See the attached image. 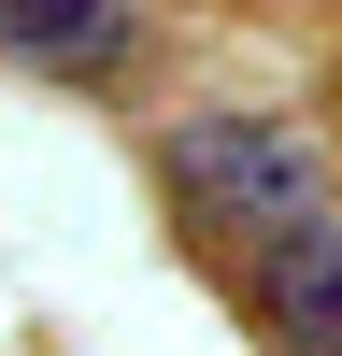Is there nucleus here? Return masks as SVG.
I'll return each instance as SVG.
<instances>
[{"mask_svg":"<svg viewBox=\"0 0 342 356\" xmlns=\"http://www.w3.org/2000/svg\"><path fill=\"white\" fill-rule=\"evenodd\" d=\"M171 200H186V228H214V243H285L300 214H328V171H314L300 129H271V114H186V129L157 143Z\"/></svg>","mask_w":342,"mask_h":356,"instance_id":"f257e3e1","label":"nucleus"},{"mask_svg":"<svg viewBox=\"0 0 342 356\" xmlns=\"http://www.w3.org/2000/svg\"><path fill=\"white\" fill-rule=\"evenodd\" d=\"M0 43L57 86H114L142 57V0H0Z\"/></svg>","mask_w":342,"mask_h":356,"instance_id":"f03ea898","label":"nucleus"},{"mask_svg":"<svg viewBox=\"0 0 342 356\" xmlns=\"http://www.w3.org/2000/svg\"><path fill=\"white\" fill-rule=\"evenodd\" d=\"M256 314H271L285 356H342V214H300L256 257Z\"/></svg>","mask_w":342,"mask_h":356,"instance_id":"7ed1b4c3","label":"nucleus"}]
</instances>
